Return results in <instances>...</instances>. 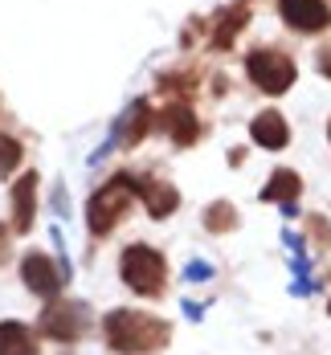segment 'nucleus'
Instances as JSON below:
<instances>
[{
	"mask_svg": "<svg viewBox=\"0 0 331 355\" xmlns=\"http://www.w3.org/2000/svg\"><path fill=\"white\" fill-rule=\"evenodd\" d=\"M103 327H107V343L123 355L155 352L168 343V322L144 311H110Z\"/></svg>",
	"mask_w": 331,
	"mask_h": 355,
	"instance_id": "nucleus-1",
	"label": "nucleus"
},
{
	"mask_svg": "<svg viewBox=\"0 0 331 355\" xmlns=\"http://www.w3.org/2000/svg\"><path fill=\"white\" fill-rule=\"evenodd\" d=\"M131 192H144V180L114 176L107 188H103V192H94V200H90V209H86L90 233H110V229L119 225V216L127 213V200H131Z\"/></svg>",
	"mask_w": 331,
	"mask_h": 355,
	"instance_id": "nucleus-2",
	"label": "nucleus"
},
{
	"mask_svg": "<svg viewBox=\"0 0 331 355\" xmlns=\"http://www.w3.org/2000/svg\"><path fill=\"white\" fill-rule=\"evenodd\" d=\"M123 282L135 294H160L164 286V257L147 245H127L123 249Z\"/></svg>",
	"mask_w": 331,
	"mask_h": 355,
	"instance_id": "nucleus-3",
	"label": "nucleus"
},
{
	"mask_svg": "<svg viewBox=\"0 0 331 355\" xmlns=\"http://www.w3.org/2000/svg\"><path fill=\"white\" fill-rule=\"evenodd\" d=\"M86 322H90V311L82 302H74V298H62V302H49L41 311V335L70 343V339H78L86 331Z\"/></svg>",
	"mask_w": 331,
	"mask_h": 355,
	"instance_id": "nucleus-4",
	"label": "nucleus"
},
{
	"mask_svg": "<svg viewBox=\"0 0 331 355\" xmlns=\"http://www.w3.org/2000/svg\"><path fill=\"white\" fill-rule=\"evenodd\" d=\"M246 70H250V78H254V86L266 90V94H282V90H291V82H294L291 58H282V53H274V49H257V53H250Z\"/></svg>",
	"mask_w": 331,
	"mask_h": 355,
	"instance_id": "nucleus-5",
	"label": "nucleus"
},
{
	"mask_svg": "<svg viewBox=\"0 0 331 355\" xmlns=\"http://www.w3.org/2000/svg\"><path fill=\"white\" fill-rule=\"evenodd\" d=\"M21 278H25V286L33 290L37 298H53V294L62 290V282H66V274H62L45 253H25V261H21Z\"/></svg>",
	"mask_w": 331,
	"mask_h": 355,
	"instance_id": "nucleus-6",
	"label": "nucleus"
},
{
	"mask_svg": "<svg viewBox=\"0 0 331 355\" xmlns=\"http://www.w3.org/2000/svg\"><path fill=\"white\" fill-rule=\"evenodd\" d=\"M278 8H282V21L298 33H319L331 21V8L323 0H278Z\"/></svg>",
	"mask_w": 331,
	"mask_h": 355,
	"instance_id": "nucleus-7",
	"label": "nucleus"
},
{
	"mask_svg": "<svg viewBox=\"0 0 331 355\" xmlns=\"http://www.w3.org/2000/svg\"><path fill=\"white\" fill-rule=\"evenodd\" d=\"M250 135H254L262 147H270V151L287 147V139H291V131H287V119H282L278 110H266V114H257L254 127H250Z\"/></svg>",
	"mask_w": 331,
	"mask_h": 355,
	"instance_id": "nucleus-8",
	"label": "nucleus"
},
{
	"mask_svg": "<svg viewBox=\"0 0 331 355\" xmlns=\"http://www.w3.org/2000/svg\"><path fill=\"white\" fill-rule=\"evenodd\" d=\"M33 192H37V172H25L12 184V225L21 233L33 225Z\"/></svg>",
	"mask_w": 331,
	"mask_h": 355,
	"instance_id": "nucleus-9",
	"label": "nucleus"
},
{
	"mask_svg": "<svg viewBox=\"0 0 331 355\" xmlns=\"http://www.w3.org/2000/svg\"><path fill=\"white\" fill-rule=\"evenodd\" d=\"M0 355H37V339L25 322H0Z\"/></svg>",
	"mask_w": 331,
	"mask_h": 355,
	"instance_id": "nucleus-10",
	"label": "nucleus"
},
{
	"mask_svg": "<svg viewBox=\"0 0 331 355\" xmlns=\"http://www.w3.org/2000/svg\"><path fill=\"white\" fill-rule=\"evenodd\" d=\"M147 123H151L147 103H135V107L119 119V127H114V139L127 143V147H131V143H139V139H144V131H147Z\"/></svg>",
	"mask_w": 331,
	"mask_h": 355,
	"instance_id": "nucleus-11",
	"label": "nucleus"
},
{
	"mask_svg": "<svg viewBox=\"0 0 331 355\" xmlns=\"http://www.w3.org/2000/svg\"><path fill=\"white\" fill-rule=\"evenodd\" d=\"M164 127L172 131V139H176V143H192V139H196V131H201V127H196V119H192V110L180 107V103H176V107H168Z\"/></svg>",
	"mask_w": 331,
	"mask_h": 355,
	"instance_id": "nucleus-12",
	"label": "nucleus"
},
{
	"mask_svg": "<svg viewBox=\"0 0 331 355\" xmlns=\"http://www.w3.org/2000/svg\"><path fill=\"white\" fill-rule=\"evenodd\" d=\"M144 200H147V213L151 216H168L180 205V196H176L172 184H144Z\"/></svg>",
	"mask_w": 331,
	"mask_h": 355,
	"instance_id": "nucleus-13",
	"label": "nucleus"
},
{
	"mask_svg": "<svg viewBox=\"0 0 331 355\" xmlns=\"http://www.w3.org/2000/svg\"><path fill=\"white\" fill-rule=\"evenodd\" d=\"M298 188H303V184H298V176L282 168V172H274V176H270V184L262 188V200H282V205H291L294 196H298Z\"/></svg>",
	"mask_w": 331,
	"mask_h": 355,
	"instance_id": "nucleus-14",
	"label": "nucleus"
},
{
	"mask_svg": "<svg viewBox=\"0 0 331 355\" xmlns=\"http://www.w3.org/2000/svg\"><path fill=\"white\" fill-rule=\"evenodd\" d=\"M241 25H246V8H229V17L221 21L217 33H213V45H221V49H225V45H233V33H237Z\"/></svg>",
	"mask_w": 331,
	"mask_h": 355,
	"instance_id": "nucleus-15",
	"label": "nucleus"
},
{
	"mask_svg": "<svg viewBox=\"0 0 331 355\" xmlns=\"http://www.w3.org/2000/svg\"><path fill=\"white\" fill-rule=\"evenodd\" d=\"M17 164H21V143L12 135H0V176H8Z\"/></svg>",
	"mask_w": 331,
	"mask_h": 355,
	"instance_id": "nucleus-16",
	"label": "nucleus"
},
{
	"mask_svg": "<svg viewBox=\"0 0 331 355\" xmlns=\"http://www.w3.org/2000/svg\"><path fill=\"white\" fill-rule=\"evenodd\" d=\"M233 220H237V216H233V209H229L225 200H221V205H213V209L205 213V225H209L213 233H221V229H233Z\"/></svg>",
	"mask_w": 331,
	"mask_h": 355,
	"instance_id": "nucleus-17",
	"label": "nucleus"
},
{
	"mask_svg": "<svg viewBox=\"0 0 331 355\" xmlns=\"http://www.w3.org/2000/svg\"><path fill=\"white\" fill-rule=\"evenodd\" d=\"M53 213H70V205H66V188H62V184H58V188H53Z\"/></svg>",
	"mask_w": 331,
	"mask_h": 355,
	"instance_id": "nucleus-18",
	"label": "nucleus"
},
{
	"mask_svg": "<svg viewBox=\"0 0 331 355\" xmlns=\"http://www.w3.org/2000/svg\"><path fill=\"white\" fill-rule=\"evenodd\" d=\"M205 274H209V266H201V261H196V266H188V278H205Z\"/></svg>",
	"mask_w": 331,
	"mask_h": 355,
	"instance_id": "nucleus-19",
	"label": "nucleus"
},
{
	"mask_svg": "<svg viewBox=\"0 0 331 355\" xmlns=\"http://www.w3.org/2000/svg\"><path fill=\"white\" fill-rule=\"evenodd\" d=\"M323 70H328V78H331V53H323Z\"/></svg>",
	"mask_w": 331,
	"mask_h": 355,
	"instance_id": "nucleus-20",
	"label": "nucleus"
}]
</instances>
